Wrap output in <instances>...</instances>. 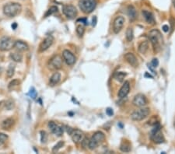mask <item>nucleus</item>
<instances>
[{"label":"nucleus","mask_w":175,"mask_h":154,"mask_svg":"<svg viewBox=\"0 0 175 154\" xmlns=\"http://www.w3.org/2000/svg\"><path fill=\"white\" fill-rule=\"evenodd\" d=\"M148 37L151 43L153 51L155 53H158L159 51L162 49V45L163 44V39L161 33L156 29L152 30L148 34Z\"/></svg>","instance_id":"1"},{"label":"nucleus","mask_w":175,"mask_h":154,"mask_svg":"<svg viewBox=\"0 0 175 154\" xmlns=\"http://www.w3.org/2000/svg\"><path fill=\"white\" fill-rule=\"evenodd\" d=\"M22 6L18 2H9L3 7V13L9 17H14L21 13Z\"/></svg>","instance_id":"2"},{"label":"nucleus","mask_w":175,"mask_h":154,"mask_svg":"<svg viewBox=\"0 0 175 154\" xmlns=\"http://www.w3.org/2000/svg\"><path fill=\"white\" fill-rule=\"evenodd\" d=\"M105 139V135L102 132H97L92 136L89 142V149L90 150H94L98 147L100 144L104 142Z\"/></svg>","instance_id":"3"},{"label":"nucleus","mask_w":175,"mask_h":154,"mask_svg":"<svg viewBox=\"0 0 175 154\" xmlns=\"http://www.w3.org/2000/svg\"><path fill=\"white\" fill-rule=\"evenodd\" d=\"M150 113V109L149 107H141L138 110H135L131 114V118L135 122H140L147 118Z\"/></svg>","instance_id":"4"},{"label":"nucleus","mask_w":175,"mask_h":154,"mask_svg":"<svg viewBox=\"0 0 175 154\" xmlns=\"http://www.w3.org/2000/svg\"><path fill=\"white\" fill-rule=\"evenodd\" d=\"M79 8L84 13H90L96 8V0H79Z\"/></svg>","instance_id":"5"},{"label":"nucleus","mask_w":175,"mask_h":154,"mask_svg":"<svg viewBox=\"0 0 175 154\" xmlns=\"http://www.w3.org/2000/svg\"><path fill=\"white\" fill-rule=\"evenodd\" d=\"M151 139L153 141V142L156 144H160L164 142L165 139L164 136L163 135V132L160 130V125H155V128L153 129L151 132Z\"/></svg>","instance_id":"6"},{"label":"nucleus","mask_w":175,"mask_h":154,"mask_svg":"<svg viewBox=\"0 0 175 154\" xmlns=\"http://www.w3.org/2000/svg\"><path fill=\"white\" fill-rule=\"evenodd\" d=\"M14 47V41L9 37H4L0 39V51H7Z\"/></svg>","instance_id":"7"},{"label":"nucleus","mask_w":175,"mask_h":154,"mask_svg":"<svg viewBox=\"0 0 175 154\" xmlns=\"http://www.w3.org/2000/svg\"><path fill=\"white\" fill-rule=\"evenodd\" d=\"M62 67V58L59 55L53 56L48 62V68L51 70H58Z\"/></svg>","instance_id":"8"},{"label":"nucleus","mask_w":175,"mask_h":154,"mask_svg":"<svg viewBox=\"0 0 175 154\" xmlns=\"http://www.w3.org/2000/svg\"><path fill=\"white\" fill-rule=\"evenodd\" d=\"M65 16L69 19H74L77 15V9L75 6L72 5H66L62 9Z\"/></svg>","instance_id":"9"},{"label":"nucleus","mask_w":175,"mask_h":154,"mask_svg":"<svg viewBox=\"0 0 175 154\" xmlns=\"http://www.w3.org/2000/svg\"><path fill=\"white\" fill-rule=\"evenodd\" d=\"M125 19L122 16H118L113 22V30L115 34H118L124 27Z\"/></svg>","instance_id":"10"},{"label":"nucleus","mask_w":175,"mask_h":154,"mask_svg":"<svg viewBox=\"0 0 175 154\" xmlns=\"http://www.w3.org/2000/svg\"><path fill=\"white\" fill-rule=\"evenodd\" d=\"M62 58L68 65H73L75 64L76 61V58L75 57V55L68 50L63 51Z\"/></svg>","instance_id":"11"},{"label":"nucleus","mask_w":175,"mask_h":154,"mask_svg":"<svg viewBox=\"0 0 175 154\" xmlns=\"http://www.w3.org/2000/svg\"><path fill=\"white\" fill-rule=\"evenodd\" d=\"M133 104L135 106L139 107H143L147 104V99L145 97V95L142 94H139L135 95L133 99Z\"/></svg>","instance_id":"12"},{"label":"nucleus","mask_w":175,"mask_h":154,"mask_svg":"<svg viewBox=\"0 0 175 154\" xmlns=\"http://www.w3.org/2000/svg\"><path fill=\"white\" fill-rule=\"evenodd\" d=\"M54 42V37L51 35L48 36L46 38L43 40L42 42L39 46V52H44L47 49H48L51 47Z\"/></svg>","instance_id":"13"},{"label":"nucleus","mask_w":175,"mask_h":154,"mask_svg":"<svg viewBox=\"0 0 175 154\" xmlns=\"http://www.w3.org/2000/svg\"><path fill=\"white\" fill-rule=\"evenodd\" d=\"M48 125L50 131L55 135H57V136H62L63 135V128H62V127L59 126L58 124H56L55 122H49Z\"/></svg>","instance_id":"14"},{"label":"nucleus","mask_w":175,"mask_h":154,"mask_svg":"<svg viewBox=\"0 0 175 154\" xmlns=\"http://www.w3.org/2000/svg\"><path fill=\"white\" fill-rule=\"evenodd\" d=\"M130 91V83L128 81H125L118 91L117 96L119 98H125Z\"/></svg>","instance_id":"15"},{"label":"nucleus","mask_w":175,"mask_h":154,"mask_svg":"<svg viewBox=\"0 0 175 154\" xmlns=\"http://www.w3.org/2000/svg\"><path fill=\"white\" fill-rule=\"evenodd\" d=\"M125 59L127 62H128V64L132 65L134 68H136L139 65V62H138V60H137L136 57L134 55V54L130 53V52H128V53H126L124 56Z\"/></svg>","instance_id":"16"},{"label":"nucleus","mask_w":175,"mask_h":154,"mask_svg":"<svg viewBox=\"0 0 175 154\" xmlns=\"http://www.w3.org/2000/svg\"><path fill=\"white\" fill-rule=\"evenodd\" d=\"M84 133L83 132H81L79 129H73V132L71 133V137H72V139L73 141L75 142V143H79V142H81L82 140L84 139Z\"/></svg>","instance_id":"17"},{"label":"nucleus","mask_w":175,"mask_h":154,"mask_svg":"<svg viewBox=\"0 0 175 154\" xmlns=\"http://www.w3.org/2000/svg\"><path fill=\"white\" fill-rule=\"evenodd\" d=\"M142 14H143V18L145 19V20L147 22L148 24H155V18H154L153 14L149 10H144L142 11Z\"/></svg>","instance_id":"18"},{"label":"nucleus","mask_w":175,"mask_h":154,"mask_svg":"<svg viewBox=\"0 0 175 154\" xmlns=\"http://www.w3.org/2000/svg\"><path fill=\"white\" fill-rule=\"evenodd\" d=\"M14 47L18 51H26L29 49V47L27 43L23 41H17L14 42Z\"/></svg>","instance_id":"19"},{"label":"nucleus","mask_w":175,"mask_h":154,"mask_svg":"<svg viewBox=\"0 0 175 154\" xmlns=\"http://www.w3.org/2000/svg\"><path fill=\"white\" fill-rule=\"evenodd\" d=\"M60 80H61V74L58 72H55L50 78L49 85L51 86H55L59 83Z\"/></svg>","instance_id":"20"},{"label":"nucleus","mask_w":175,"mask_h":154,"mask_svg":"<svg viewBox=\"0 0 175 154\" xmlns=\"http://www.w3.org/2000/svg\"><path fill=\"white\" fill-rule=\"evenodd\" d=\"M15 124V121L14 119L11 118H6V119H5L3 122H2V124H1V127H2L3 129L5 130H8L9 128H11Z\"/></svg>","instance_id":"21"},{"label":"nucleus","mask_w":175,"mask_h":154,"mask_svg":"<svg viewBox=\"0 0 175 154\" xmlns=\"http://www.w3.org/2000/svg\"><path fill=\"white\" fill-rule=\"evenodd\" d=\"M128 15L131 21H133L136 19L137 17V12L136 9L133 6V5H130L128 6Z\"/></svg>","instance_id":"22"},{"label":"nucleus","mask_w":175,"mask_h":154,"mask_svg":"<svg viewBox=\"0 0 175 154\" xmlns=\"http://www.w3.org/2000/svg\"><path fill=\"white\" fill-rule=\"evenodd\" d=\"M120 150L123 153H128L131 151V144L128 140H123L120 145Z\"/></svg>","instance_id":"23"},{"label":"nucleus","mask_w":175,"mask_h":154,"mask_svg":"<svg viewBox=\"0 0 175 154\" xmlns=\"http://www.w3.org/2000/svg\"><path fill=\"white\" fill-rule=\"evenodd\" d=\"M149 49V43L148 41H143L139 46V51L141 54H145Z\"/></svg>","instance_id":"24"},{"label":"nucleus","mask_w":175,"mask_h":154,"mask_svg":"<svg viewBox=\"0 0 175 154\" xmlns=\"http://www.w3.org/2000/svg\"><path fill=\"white\" fill-rule=\"evenodd\" d=\"M15 68H16L15 64L10 63V64L9 65L8 68H7V71H6V76L8 78H12V77L13 76L14 73H15Z\"/></svg>","instance_id":"25"},{"label":"nucleus","mask_w":175,"mask_h":154,"mask_svg":"<svg viewBox=\"0 0 175 154\" xmlns=\"http://www.w3.org/2000/svg\"><path fill=\"white\" fill-rule=\"evenodd\" d=\"M10 58L16 62H20L23 60V55L22 54L18 52H13V53L10 54Z\"/></svg>","instance_id":"26"},{"label":"nucleus","mask_w":175,"mask_h":154,"mask_svg":"<svg viewBox=\"0 0 175 154\" xmlns=\"http://www.w3.org/2000/svg\"><path fill=\"white\" fill-rule=\"evenodd\" d=\"M126 76V73H123V72H118L115 75V78L117 81H118L119 83H122L124 81V79Z\"/></svg>","instance_id":"27"},{"label":"nucleus","mask_w":175,"mask_h":154,"mask_svg":"<svg viewBox=\"0 0 175 154\" xmlns=\"http://www.w3.org/2000/svg\"><path fill=\"white\" fill-rule=\"evenodd\" d=\"M125 35H126V39H127V41L131 42V41L133 40V30L132 27H128L127 30H126L125 32Z\"/></svg>","instance_id":"28"},{"label":"nucleus","mask_w":175,"mask_h":154,"mask_svg":"<svg viewBox=\"0 0 175 154\" xmlns=\"http://www.w3.org/2000/svg\"><path fill=\"white\" fill-rule=\"evenodd\" d=\"M4 107L6 110L10 111V110H12L14 107V103H13V101L12 100H9V101L5 102Z\"/></svg>","instance_id":"29"},{"label":"nucleus","mask_w":175,"mask_h":154,"mask_svg":"<svg viewBox=\"0 0 175 154\" xmlns=\"http://www.w3.org/2000/svg\"><path fill=\"white\" fill-rule=\"evenodd\" d=\"M84 32H85V27L83 24L81 25H78L76 27V33L78 34L79 37H82L84 35Z\"/></svg>","instance_id":"30"},{"label":"nucleus","mask_w":175,"mask_h":154,"mask_svg":"<svg viewBox=\"0 0 175 154\" xmlns=\"http://www.w3.org/2000/svg\"><path fill=\"white\" fill-rule=\"evenodd\" d=\"M19 83H20V81H19V79H13V81H11L10 83H9L8 88L9 89V90L13 89V88L17 86H19Z\"/></svg>","instance_id":"31"},{"label":"nucleus","mask_w":175,"mask_h":154,"mask_svg":"<svg viewBox=\"0 0 175 154\" xmlns=\"http://www.w3.org/2000/svg\"><path fill=\"white\" fill-rule=\"evenodd\" d=\"M63 145H64V142H63V141H59L58 143L56 144V145L53 147V149H52V152H53V153L58 152V150H59L60 149H61V148L63 146Z\"/></svg>","instance_id":"32"},{"label":"nucleus","mask_w":175,"mask_h":154,"mask_svg":"<svg viewBox=\"0 0 175 154\" xmlns=\"http://www.w3.org/2000/svg\"><path fill=\"white\" fill-rule=\"evenodd\" d=\"M58 11V8L56 6H51V8L48 9V10L47 11V13H46V14H45V17H49L50 15H51V14H53V13H56Z\"/></svg>","instance_id":"33"},{"label":"nucleus","mask_w":175,"mask_h":154,"mask_svg":"<svg viewBox=\"0 0 175 154\" xmlns=\"http://www.w3.org/2000/svg\"><path fill=\"white\" fill-rule=\"evenodd\" d=\"M8 139V135L4 134V133H0V145L5 143V142Z\"/></svg>","instance_id":"34"},{"label":"nucleus","mask_w":175,"mask_h":154,"mask_svg":"<svg viewBox=\"0 0 175 154\" xmlns=\"http://www.w3.org/2000/svg\"><path fill=\"white\" fill-rule=\"evenodd\" d=\"M41 142L42 143H45L46 141L48 140V135L46 132L45 131H41Z\"/></svg>","instance_id":"35"},{"label":"nucleus","mask_w":175,"mask_h":154,"mask_svg":"<svg viewBox=\"0 0 175 154\" xmlns=\"http://www.w3.org/2000/svg\"><path fill=\"white\" fill-rule=\"evenodd\" d=\"M82 146L84 148V149H87L89 148V142H90V139H87V138H85L82 140Z\"/></svg>","instance_id":"36"},{"label":"nucleus","mask_w":175,"mask_h":154,"mask_svg":"<svg viewBox=\"0 0 175 154\" xmlns=\"http://www.w3.org/2000/svg\"><path fill=\"white\" fill-rule=\"evenodd\" d=\"M29 95L32 99H35L37 96V92L36 90L34 88H31L30 90V92H29Z\"/></svg>","instance_id":"37"},{"label":"nucleus","mask_w":175,"mask_h":154,"mask_svg":"<svg viewBox=\"0 0 175 154\" xmlns=\"http://www.w3.org/2000/svg\"><path fill=\"white\" fill-rule=\"evenodd\" d=\"M151 65H153V67H154V68H156V67L158 66V65H159L158 59H157V58H153V59L152 60Z\"/></svg>","instance_id":"38"},{"label":"nucleus","mask_w":175,"mask_h":154,"mask_svg":"<svg viewBox=\"0 0 175 154\" xmlns=\"http://www.w3.org/2000/svg\"><path fill=\"white\" fill-rule=\"evenodd\" d=\"M106 114H107L108 116H112L114 114V111L112 108L111 107H107L106 109Z\"/></svg>","instance_id":"39"},{"label":"nucleus","mask_w":175,"mask_h":154,"mask_svg":"<svg viewBox=\"0 0 175 154\" xmlns=\"http://www.w3.org/2000/svg\"><path fill=\"white\" fill-rule=\"evenodd\" d=\"M162 29H163V31H164V32H168L169 31V27H168V25H163L162 27Z\"/></svg>","instance_id":"40"},{"label":"nucleus","mask_w":175,"mask_h":154,"mask_svg":"<svg viewBox=\"0 0 175 154\" xmlns=\"http://www.w3.org/2000/svg\"><path fill=\"white\" fill-rule=\"evenodd\" d=\"M73 128H70V127L66 126V132L68 133V134H69V135H71V133L73 132Z\"/></svg>","instance_id":"41"},{"label":"nucleus","mask_w":175,"mask_h":154,"mask_svg":"<svg viewBox=\"0 0 175 154\" xmlns=\"http://www.w3.org/2000/svg\"><path fill=\"white\" fill-rule=\"evenodd\" d=\"M77 22H81V23H84V24H86L87 21H86V19H79L77 20Z\"/></svg>","instance_id":"42"},{"label":"nucleus","mask_w":175,"mask_h":154,"mask_svg":"<svg viewBox=\"0 0 175 154\" xmlns=\"http://www.w3.org/2000/svg\"><path fill=\"white\" fill-rule=\"evenodd\" d=\"M97 24V17H94V18H93V24H92V25L93 26H95Z\"/></svg>","instance_id":"43"},{"label":"nucleus","mask_w":175,"mask_h":154,"mask_svg":"<svg viewBox=\"0 0 175 154\" xmlns=\"http://www.w3.org/2000/svg\"><path fill=\"white\" fill-rule=\"evenodd\" d=\"M17 24H12V28H13V30H15L16 28H17Z\"/></svg>","instance_id":"44"},{"label":"nucleus","mask_w":175,"mask_h":154,"mask_svg":"<svg viewBox=\"0 0 175 154\" xmlns=\"http://www.w3.org/2000/svg\"><path fill=\"white\" fill-rule=\"evenodd\" d=\"M145 76H149V77H151V78H153V76H151V75H150H150H148L147 73H145Z\"/></svg>","instance_id":"45"},{"label":"nucleus","mask_w":175,"mask_h":154,"mask_svg":"<svg viewBox=\"0 0 175 154\" xmlns=\"http://www.w3.org/2000/svg\"><path fill=\"white\" fill-rule=\"evenodd\" d=\"M172 2H173L174 6V7H175V0H172Z\"/></svg>","instance_id":"46"},{"label":"nucleus","mask_w":175,"mask_h":154,"mask_svg":"<svg viewBox=\"0 0 175 154\" xmlns=\"http://www.w3.org/2000/svg\"><path fill=\"white\" fill-rule=\"evenodd\" d=\"M174 126L175 128V120H174Z\"/></svg>","instance_id":"47"}]
</instances>
